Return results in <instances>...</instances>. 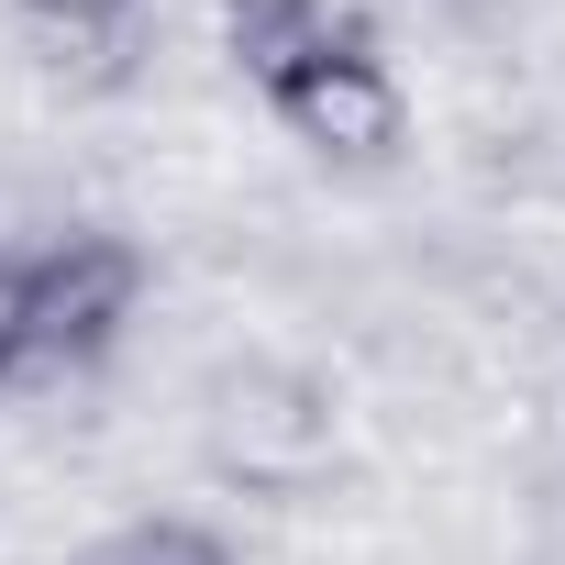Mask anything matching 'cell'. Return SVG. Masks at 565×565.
Masks as SVG:
<instances>
[{"label":"cell","mask_w":565,"mask_h":565,"mask_svg":"<svg viewBox=\"0 0 565 565\" xmlns=\"http://www.w3.org/2000/svg\"><path fill=\"white\" fill-rule=\"evenodd\" d=\"M12 12L34 23V34H56V45H89V34H111L134 0H12Z\"/></svg>","instance_id":"5b68a950"},{"label":"cell","mask_w":565,"mask_h":565,"mask_svg":"<svg viewBox=\"0 0 565 565\" xmlns=\"http://www.w3.org/2000/svg\"><path fill=\"white\" fill-rule=\"evenodd\" d=\"M145 311V244L122 233H56L23 255V333H34V366H100L122 344V322Z\"/></svg>","instance_id":"7a4b0ae2"},{"label":"cell","mask_w":565,"mask_h":565,"mask_svg":"<svg viewBox=\"0 0 565 565\" xmlns=\"http://www.w3.org/2000/svg\"><path fill=\"white\" fill-rule=\"evenodd\" d=\"M34 366V333H23V255H0V388Z\"/></svg>","instance_id":"8992f818"},{"label":"cell","mask_w":565,"mask_h":565,"mask_svg":"<svg viewBox=\"0 0 565 565\" xmlns=\"http://www.w3.org/2000/svg\"><path fill=\"white\" fill-rule=\"evenodd\" d=\"M255 100L277 111V134H289L300 156H322L344 178H377L411 145V89H399V67H388V45H377L366 12H333Z\"/></svg>","instance_id":"6da1fadb"},{"label":"cell","mask_w":565,"mask_h":565,"mask_svg":"<svg viewBox=\"0 0 565 565\" xmlns=\"http://www.w3.org/2000/svg\"><path fill=\"white\" fill-rule=\"evenodd\" d=\"M211 23H222V56L244 67V89H266L277 67L333 23V0H211Z\"/></svg>","instance_id":"3957f363"},{"label":"cell","mask_w":565,"mask_h":565,"mask_svg":"<svg viewBox=\"0 0 565 565\" xmlns=\"http://www.w3.org/2000/svg\"><path fill=\"white\" fill-rule=\"evenodd\" d=\"M67 565H244V554H233V532H211L189 510H156V521H122V532L78 543Z\"/></svg>","instance_id":"277c9868"}]
</instances>
